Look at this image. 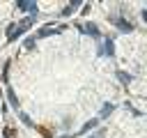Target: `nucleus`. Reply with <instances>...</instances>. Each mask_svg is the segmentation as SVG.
<instances>
[{
	"label": "nucleus",
	"instance_id": "8",
	"mask_svg": "<svg viewBox=\"0 0 147 138\" xmlns=\"http://www.w3.org/2000/svg\"><path fill=\"white\" fill-rule=\"evenodd\" d=\"M113 108H115L113 103H103V108H101V115H99V120H101V117H108V115L113 113Z\"/></svg>",
	"mask_w": 147,
	"mask_h": 138
},
{
	"label": "nucleus",
	"instance_id": "5",
	"mask_svg": "<svg viewBox=\"0 0 147 138\" xmlns=\"http://www.w3.org/2000/svg\"><path fill=\"white\" fill-rule=\"evenodd\" d=\"M16 7H18V9H23V12H32V14H37V12H39L37 2H18Z\"/></svg>",
	"mask_w": 147,
	"mask_h": 138
},
{
	"label": "nucleus",
	"instance_id": "7",
	"mask_svg": "<svg viewBox=\"0 0 147 138\" xmlns=\"http://www.w3.org/2000/svg\"><path fill=\"white\" fill-rule=\"evenodd\" d=\"M7 97H9V103H11V106L18 110V97L14 94V90H11V87H7Z\"/></svg>",
	"mask_w": 147,
	"mask_h": 138
},
{
	"label": "nucleus",
	"instance_id": "1",
	"mask_svg": "<svg viewBox=\"0 0 147 138\" xmlns=\"http://www.w3.org/2000/svg\"><path fill=\"white\" fill-rule=\"evenodd\" d=\"M62 30H64V25H44V28H39V30L34 32V39H44V37L57 34V32H62Z\"/></svg>",
	"mask_w": 147,
	"mask_h": 138
},
{
	"label": "nucleus",
	"instance_id": "2",
	"mask_svg": "<svg viewBox=\"0 0 147 138\" xmlns=\"http://www.w3.org/2000/svg\"><path fill=\"white\" fill-rule=\"evenodd\" d=\"M108 21H110L113 25H117V28H119L122 32H131V30H133V25H131L129 21H124L122 16H117V14H113V16H108Z\"/></svg>",
	"mask_w": 147,
	"mask_h": 138
},
{
	"label": "nucleus",
	"instance_id": "12",
	"mask_svg": "<svg viewBox=\"0 0 147 138\" xmlns=\"http://www.w3.org/2000/svg\"><path fill=\"white\" fill-rule=\"evenodd\" d=\"M90 138H103V129H99V131H96L94 136H90Z\"/></svg>",
	"mask_w": 147,
	"mask_h": 138
},
{
	"label": "nucleus",
	"instance_id": "4",
	"mask_svg": "<svg viewBox=\"0 0 147 138\" xmlns=\"http://www.w3.org/2000/svg\"><path fill=\"white\" fill-rule=\"evenodd\" d=\"M99 55H115V44H113V37H106V41L99 46Z\"/></svg>",
	"mask_w": 147,
	"mask_h": 138
},
{
	"label": "nucleus",
	"instance_id": "3",
	"mask_svg": "<svg viewBox=\"0 0 147 138\" xmlns=\"http://www.w3.org/2000/svg\"><path fill=\"white\" fill-rule=\"evenodd\" d=\"M80 32H85V34H90V37H94V39H99L101 37V32H99V28H96V23H78L76 25Z\"/></svg>",
	"mask_w": 147,
	"mask_h": 138
},
{
	"label": "nucleus",
	"instance_id": "9",
	"mask_svg": "<svg viewBox=\"0 0 147 138\" xmlns=\"http://www.w3.org/2000/svg\"><path fill=\"white\" fill-rule=\"evenodd\" d=\"M115 74H117V76H119V80H122V83H124V85H129V83H131V76H129V74H124V71H122V69H117V71H115Z\"/></svg>",
	"mask_w": 147,
	"mask_h": 138
},
{
	"label": "nucleus",
	"instance_id": "6",
	"mask_svg": "<svg viewBox=\"0 0 147 138\" xmlns=\"http://www.w3.org/2000/svg\"><path fill=\"white\" fill-rule=\"evenodd\" d=\"M78 7H80V2H69V5L62 9V16H69V14H71V12H76Z\"/></svg>",
	"mask_w": 147,
	"mask_h": 138
},
{
	"label": "nucleus",
	"instance_id": "11",
	"mask_svg": "<svg viewBox=\"0 0 147 138\" xmlns=\"http://www.w3.org/2000/svg\"><path fill=\"white\" fill-rule=\"evenodd\" d=\"M34 41H37V39H34V34H30V37L23 41V46H25V48H32V46H34Z\"/></svg>",
	"mask_w": 147,
	"mask_h": 138
},
{
	"label": "nucleus",
	"instance_id": "10",
	"mask_svg": "<svg viewBox=\"0 0 147 138\" xmlns=\"http://www.w3.org/2000/svg\"><path fill=\"white\" fill-rule=\"evenodd\" d=\"M18 120H21V122H23L25 126H34V122H32V120H30V117H28L25 113H18Z\"/></svg>",
	"mask_w": 147,
	"mask_h": 138
}]
</instances>
